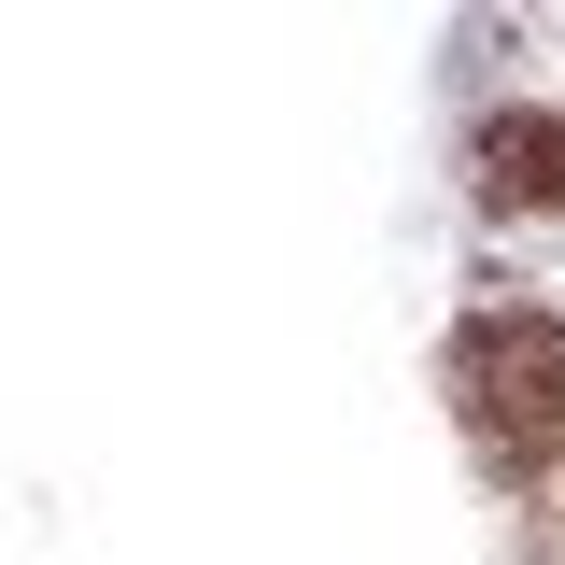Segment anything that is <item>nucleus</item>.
<instances>
[{"label":"nucleus","mask_w":565,"mask_h":565,"mask_svg":"<svg viewBox=\"0 0 565 565\" xmlns=\"http://www.w3.org/2000/svg\"><path fill=\"white\" fill-rule=\"evenodd\" d=\"M452 396L494 467H552L565 452V326L552 311H481L452 340Z\"/></svg>","instance_id":"nucleus-1"},{"label":"nucleus","mask_w":565,"mask_h":565,"mask_svg":"<svg viewBox=\"0 0 565 565\" xmlns=\"http://www.w3.org/2000/svg\"><path fill=\"white\" fill-rule=\"evenodd\" d=\"M481 184L523 199V212H565V128L552 114H494L481 128Z\"/></svg>","instance_id":"nucleus-2"}]
</instances>
